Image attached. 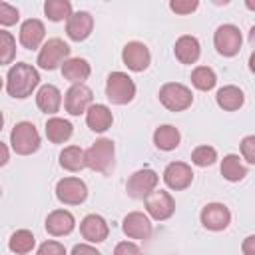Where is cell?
Here are the masks:
<instances>
[{
    "label": "cell",
    "mask_w": 255,
    "mask_h": 255,
    "mask_svg": "<svg viewBox=\"0 0 255 255\" xmlns=\"http://www.w3.org/2000/svg\"><path fill=\"white\" fill-rule=\"evenodd\" d=\"M38 84H40L38 70L26 62H16L14 66H10V70L6 74V92L14 100H24V98L32 96V92L38 88Z\"/></svg>",
    "instance_id": "6da1fadb"
},
{
    "label": "cell",
    "mask_w": 255,
    "mask_h": 255,
    "mask_svg": "<svg viewBox=\"0 0 255 255\" xmlns=\"http://www.w3.org/2000/svg\"><path fill=\"white\" fill-rule=\"evenodd\" d=\"M84 155H86V167L98 173H108L114 165V155H116L114 141L108 137H100L84 151Z\"/></svg>",
    "instance_id": "7a4b0ae2"
},
{
    "label": "cell",
    "mask_w": 255,
    "mask_h": 255,
    "mask_svg": "<svg viewBox=\"0 0 255 255\" xmlns=\"http://www.w3.org/2000/svg\"><path fill=\"white\" fill-rule=\"evenodd\" d=\"M10 145L18 155H32L40 149V133L32 122H18L10 131Z\"/></svg>",
    "instance_id": "3957f363"
},
{
    "label": "cell",
    "mask_w": 255,
    "mask_h": 255,
    "mask_svg": "<svg viewBox=\"0 0 255 255\" xmlns=\"http://www.w3.org/2000/svg\"><path fill=\"white\" fill-rule=\"evenodd\" d=\"M106 98L116 104L124 106L135 98V84L126 72H112L106 80Z\"/></svg>",
    "instance_id": "277c9868"
},
{
    "label": "cell",
    "mask_w": 255,
    "mask_h": 255,
    "mask_svg": "<svg viewBox=\"0 0 255 255\" xmlns=\"http://www.w3.org/2000/svg\"><path fill=\"white\" fill-rule=\"evenodd\" d=\"M159 102L169 112H183L193 104V94L185 84L167 82L159 88Z\"/></svg>",
    "instance_id": "5b68a950"
},
{
    "label": "cell",
    "mask_w": 255,
    "mask_h": 255,
    "mask_svg": "<svg viewBox=\"0 0 255 255\" xmlns=\"http://www.w3.org/2000/svg\"><path fill=\"white\" fill-rule=\"evenodd\" d=\"M68 58H70V46H68L62 38H50V40L44 42V46L40 48L36 64H38L42 70H56V68L62 66Z\"/></svg>",
    "instance_id": "8992f818"
},
{
    "label": "cell",
    "mask_w": 255,
    "mask_h": 255,
    "mask_svg": "<svg viewBox=\"0 0 255 255\" xmlns=\"http://www.w3.org/2000/svg\"><path fill=\"white\" fill-rule=\"evenodd\" d=\"M241 44H243V36L235 24H221L213 34V46L225 58L237 56L241 50Z\"/></svg>",
    "instance_id": "52a82bcc"
},
{
    "label": "cell",
    "mask_w": 255,
    "mask_h": 255,
    "mask_svg": "<svg viewBox=\"0 0 255 255\" xmlns=\"http://www.w3.org/2000/svg\"><path fill=\"white\" fill-rule=\"evenodd\" d=\"M157 183H159V175L153 169L143 167L129 175L126 183V191L133 199H145L153 189H157Z\"/></svg>",
    "instance_id": "ba28073f"
},
{
    "label": "cell",
    "mask_w": 255,
    "mask_h": 255,
    "mask_svg": "<svg viewBox=\"0 0 255 255\" xmlns=\"http://www.w3.org/2000/svg\"><path fill=\"white\" fill-rule=\"evenodd\" d=\"M143 205H145L147 215L155 221H165L175 213V199L165 189H153L143 199Z\"/></svg>",
    "instance_id": "9c48e42d"
},
{
    "label": "cell",
    "mask_w": 255,
    "mask_h": 255,
    "mask_svg": "<svg viewBox=\"0 0 255 255\" xmlns=\"http://www.w3.org/2000/svg\"><path fill=\"white\" fill-rule=\"evenodd\" d=\"M56 197L64 205H80L88 197V185L80 177H62L56 183Z\"/></svg>",
    "instance_id": "30bf717a"
},
{
    "label": "cell",
    "mask_w": 255,
    "mask_h": 255,
    "mask_svg": "<svg viewBox=\"0 0 255 255\" xmlns=\"http://www.w3.org/2000/svg\"><path fill=\"white\" fill-rule=\"evenodd\" d=\"M94 94L86 84H72L64 96V108L70 116H82L92 106Z\"/></svg>",
    "instance_id": "8fae6325"
},
{
    "label": "cell",
    "mask_w": 255,
    "mask_h": 255,
    "mask_svg": "<svg viewBox=\"0 0 255 255\" xmlns=\"http://www.w3.org/2000/svg\"><path fill=\"white\" fill-rule=\"evenodd\" d=\"M199 219H201V225L205 229H209V231H223L231 223V211H229L227 205L213 201V203H207L201 209Z\"/></svg>",
    "instance_id": "7c38bea8"
},
{
    "label": "cell",
    "mask_w": 255,
    "mask_h": 255,
    "mask_svg": "<svg viewBox=\"0 0 255 255\" xmlns=\"http://www.w3.org/2000/svg\"><path fill=\"white\" fill-rule=\"evenodd\" d=\"M122 62L128 66L131 72H143L151 64V54L149 48L143 42H128L122 50Z\"/></svg>",
    "instance_id": "4fadbf2b"
},
{
    "label": "cell",
    "mask_w": 255,
    "mask_h": 255,
    "mask_svg": "<svg viewBox=\"0 0 255 255\" xmlns=\"http://www.w3.org/2000/svg\"><path fill=\"white\" fill-rule=\"evenodd\" d=\"M163 181L173 191L187 189L191 185V181H193L191 165L185 163V161H171V163H167L165 169H163Z\"/></svg>",
    "instance_id": "5bb4252c"
},
{
    "label": "cell",
    "mask_w": 255,
    "mask_h": 255,
    "mask_svg": "<svg viewBox=\"0 0 255 255\" xmlns=\"http://www.w3.org/2000/svg\"><path fill=\"white\" fill-rule=\"evenodd\" d=\"M80 233L88 243H102L110 235V225L102 215L90 213L80 221Z\"/></svg>",
    "instance_id": "9a60e30c"
},
{
    "label": "cell",
    "mask_w": 255,
    "mask_h": 255,
    "mask_svg": "<svg viewBox=\"0 0 255 255\" xmlns=\"http://www.w3.org/2000/svg\"><path fill=\"white\" fill-rule=\"evenodd\" d=\"M92 30H94V16L86 10L72 12V16L66 20V34L74 42L86 40L92 34Z\"/></svg>",
    "instance_id": "2e32d148"
},
{
    "label": "cell",
    "mask_w": 255,
    "mask_h": 255,
    "mask_svg": "<svg viewBox=\"0 0 255 255\" xmlns=\"http://www.w3.org/2000/svg\"><path fill=\"white\" fill-rule=\"evenodd\" d=\"M122 231L129 239L143 241V239H149V235H151V221L141 211H129L122 221Z\"/></svg>",
    "instance_id": "e0dca14e"
},
{
    "label": "cell",
    "mask_w": 255,
    "mask_h": 255,
    "mask_svg": "<svg viewBox=\"0 0 255 255\" xmlns=\"http://www.w3.org/2000/svg\"><path fill=\"white\" fill-rule=\"evenodd\" d=\"M18 38H20L22 48H26V50H36V48H40V44H42L44 38H46L44 22L38 20V18H28V20H24L22 26H20Z\"/></svg>",
    "instance_id": "ac0fdd59"
},
{
    "label": "cell",
    "mask_w": 255,
    "mask_h": 255,
    "mask_svg": "<svg viewBox=\"0 0 255 255\" xmlns=\"http://www.w3.org/2000/svg\"><path fill=\"white\" fill-rule=\"evenodd\" d=\"M44 225H46V231H48L50 235H54V237H64V235H68V233L74 231L76 219H74V215H72L68 209H54V211L48 213Z\"/></svg>",
    "instance_id": "d6986e66"
},
{
    "label": "cell",
    "mask_w": 255,
    "mask_h": 255,
    "mask_svg": "<svg viewBox=\"0 0 255 255\" xmlns=\"http://www.w3.org/2000/svg\"><path fill=\"white\" fill-rule=\"evenodd\" d=\"M173 54L175 58L181 62V64H195L199 60V54H201V46H199V40L195 36H189V34H183L175 40V46H173Z\"/></svg>",
    "instance_id": "ffe728a7"
},
{
    "label": "cell",
    "mask_w": 255,
    "mask_h": 255,
    "mask_svg": "<svg viewBox=\"0 0 255 255\" xmlns=\"http://www.w3.org/2000/svg\"><path fill=\"white\" fill-rule=\"evenodd\" d=\"M86 124L92 131L96 133H104L106 129L112 128L114 124V116H112V110L106 106V104H92L86 112Z\"/></svg>",
    "instance_id": "44dd1931"
},
{
    "label": "cell",
    "mask_w": 255,
    "mask_h": 255,
    "mask_svg": "<svg viewBox=\"0 0 255 255\" xmlns=\"http://www.w3.org/2000/svg\"><path fill=\"white\" fill-rule=\"evenodd\" d=\"M36 106L40 112L44 114H56L60 112L62 106V92L54 86V84H44L40 86V90L36 92Z\"/></svg>",
    "instance_id": "7402d4cb"
},
{
    "label": "cell",
    "mask_w": 255,
    "mask_h": 255,
    "mask_svg": "<svg viewBox=\"0 0 255 255\" xmlns=\"http://www.w3.org/2000/svg\"><path fill=\"white\" fill-rule=\"evenodd\" d=\"M92 74V66L86 58H68L62 64V76L72 84H84Z\"/></svg>",
    "instance_id": "603a6c76"
},
{
    "label": "cell",
    "mask_w": 255,
    "mask_h": 255,
    "mask_svg": "<svg viewBox=\"0 0 255 255\" xmlns=\"http://www.w3.org/2000/svg\"><path fill=\"white\" fill-rule=\"evenodd\" d=\"M215 102L225 112H235L245 104V94L237 86H223L215 94Z\"/></svg>",
    "instance_id": "cb8c5ba5"
},
{
    "label": "cell",
    "mask_w": 255,
    "mask_h": 255,
    "mask_svg": "<svg viewBox=\"0 0 255 255\" xmlns=\"http://www.w3.org/2000/svg\"><path fill=\"white\" fill-rule=\"evenodd\" d=\"M44 131H46L48 141H52V143H64V141H68V139L72 137L74 126H72L68 120L54 116V118H50V120L46 122Z\"/></svg>",
    "instance_id": "d4e9b609"
},
{
    "label": "cell",
    "mask_w": 255,
    "mask_h": 255,
    "mask_svg": "<svg viewBox=\"0 0 255 255\" xmlns=\"http://www.w3.org/2000/svg\"><path fill=\"white\" fill-rule=\"evenodd\" d=\"M179 139H181L179 129L173 128V126H169V124H163V126L155 128V131H153V143H155V147L161 149V151H171V149H175V147L179 145Z\"/></svg>",
    "instance_id": "484cf974"
},
{
    "label": "cell",
    "mask_w": 255,
    "mask_h": 255,
    "mask_svg": "<svg viewBox=\"0 0 255 255\" xmlns=\"http://www.w3.org/2000/svg\"><path fill=\"white\" fill-rule=\"evenodd\" d=\"M60 165L66 171H82L86 167V155L80 145H68L60 151Z\"/></svg>",
    "instance_id": "4316f807"
},
{
    "label": "cell",
    "mask_w": 255,
    "mask_h": 255,
    "mask_svg": "<svg viewBox=\"0 0 255 255\" xmlns=\"http://www.w3.org/2000/svg\"><path fill=\"white\" fill-rule=\"evenodd\" d=\"M34 245H36V237H34V233L28 231V229H16V231L10 235V239H8V249H10L12 253H16V255H26V253H30V251L34 249Z\"/></svg>",
    "instance_id": "83f0119b"
},
{
    "label": "cell",
    "mask_w": 255,
    "mask_h": 255,
    "mask_svg": "<svg viewBox=\"0 0 255 255\" xmlns=\"http://www.w3.org/2000/svg\"><path fill=\"white\" fill-rule=\"evenodd\" d=\"M219 169H221V175L227 181H241L247 175V167L241 163V159H239L237 153H227L221 159V167Z\"/></svg>",
    "instance_id": "f1b7e54d"
},
{
    "label": "cell",
    "mask_w": 255,
    "mask_h": 255,
    "mask_svg": "<svg viewBox=\"0 0 255 255\" xmlns=\"http://www.w3.org/2000/svg\"><path fill=\"white\" fill-rule=\"evenodd\" d=\"M191 84H193L197 90H201V92H209V90L215 88L217 76H215V72H213L209 66H197V68H193V72H191Z\"/></svg>",
    "instance_id": "f546056e"
},
{
    "label": "cell",
    "mask_w": 255,
    "mask_h": 255,
    "mask_svg": "<svg viewBox=\"0 0 255 255\" xmlns=\"http://www.w3.org/2000/svg\"><path fill=\"white\" fill-rule=\"evenodd\" d=\"M44 14L52 22H62L72 16V4L68 0H46L44 2Z\"/></svg>",
    "instance_id": "4dcf8cb0"
},
{
    "label": "cell",
    "mask_w": 255,
    "mask_h": 255,
    "mask_svg": "<svg viewBox=\"0 0 255 255\" xmlns=\"http://www.w3.org/2000/svg\"><path fill=\"white\" fill-rule=\"evenodd\" d=\"M16 58V38L8 30H0V66L12 64Z\"/></svg>",
    "instance_id": "1f68e13d"
},
{
    "label": "cell",
    "mask_w": 255,
    "mask_h": 255,
    "mask_svg": "<svg viewBox=\"0 0 255 255\" xmlns=\"http://www.w3.org/2000/svg\"><path fill=\"white\" fill-rule=\"evenodd\" d=\"M215 159H217V151H215V147H211V145H197V147L191 151V163L197 165V167L213 165Z\"/></svg>",
    "instance_id": "d6a6232c"
},
{
    "label": "cell",
    "mask_w": 255,
    "mask_h": 255,
    "mask_svg": "<svg viewBox=\"0 0 255 255\" xmlns=\"http://www.w3.org/2000/svg\"><path fill=\"white\" fill-rule=\"evenodd\" d=\"M18 20H20L18 8L8 2H0V26H14Z\"/></svg>",
    "instance_id": "836d02e7"
},
{
    "label": "cell",
    "mask_w": 255,
    "mask_h": 255,
    "mask_svg": "<svg viewBox=\"0 0 255 255\" xmlns=\"http://www.w3.org/2000/svg\"><path fill=\"white\" fill-rule=\"evenodd\" d=\"M197 6H199L197 0H171L169 2V10L175 12V14H179V16L191 14L193 10H197Z\"/></svg>",
    "instance_id": "e575fe53"
},
{
    "label": "cell",
    "mask_w": 255,
    "mask_h": 255,
    "mask_svg": "<svg viewBox=\"0 0 255 255\" xmlns=\"http://www.w3.org/2000/svg\"><path fill=\"white\" fill-rule=\"evenodd\" d=\"M36 255H68V251H66V247H64L60 241L48 239V241H44V243L38 247Z\"/></svg>",
    "instance_id": "d590c367"
},
{
    "label": "cell",
    "mask_w": 255,
    "mask_h": 255,
    "mask_svg": "<svg viewBox=\"0 0 255 255\" xmlns=\"http://www.w3.org/2000/svg\"><path fill=\"white\" fill-rule=\"evenodd\" d=\"M241 155L249 165L255 163V135H245L241 139Z\"/></svg>",
    "instance_id": "8d00e7d4"
},
{
    "label": "cell",
    "mask_w": 255,
    "mask_h": 255,
    "mask_svg": "<svg viewBox=\"0 0 255 255\" xmlns=\"http://www.w3.org/2000/svg\"><path fill=\"white\" fill-rule=\"evenodd\" d=\"M114 255H141V249L133 241H120L114 247Z\"/></svg>",
    "instance_id": "74e56055"
},
{
    "label": "cell",
    "mask_w": 255,
    "mask_h": 255,
    "mask_svg": "<svg viewBox=\"0 0 255 255\" xmlns=\"http://www.w3.org/2000/svg\"><path fill=\"white\" fill-rule=\"evenodd\" d=\"M70 255H102V253L94 245H90V243H78V245L72 247Z\"/></svg>",
    "instance_id": "f35d334b"
},
{
    "label": "cell",
    "mask_w": 255,
    "mask_h": 255,
    "mask_svg": "<svg viewBox=\"0 0 255 255\" xmlns=\"http://www.w3.org/2000/svg\"><path fill=\"white\" fill-rule=\"evenodd\" d=\"M241 249H243V253H245V255H255V235L245 237V241H243Z\"/></svg>",
    "instance_id": "ab89813d"
},
{
    "label": "cell",
    "mask_w": 255,
    "mask_h": 255,
    "mask_svg": "<svg viewBox=\"0 0 255 255\" xmlns=\"http://www.w3.org/2000/svg\"><path fill=\"white\" fill-rule=\"evenodd\" d=\"M8 159H10V151H8V145L0 141V167H2V165H6V163H8Z\"/></svg>",
    "instance_id": "60d3db41"
},
{
    "label": "cell",
    "mask_w": 255,
    "mask_h": 255,
    "mask_svg": "<svg viewBox=\"0 0 255 255\" xmlns=\"http://www.w3.org/2000/svg\"><path fill=\"white\" fill-rule=\"evenodd\" d=\"M2 126H4V114H2V110H0V131H2Z\"/></svg>",
    "instance_id": "b9f144b4"
},
{
    "label": "cell",
    "mask_w": 255,
    "mask_h": 255,
    "mask_svg": "<svg viewBox=\"0 0 255 255\" xmlns=\"http://www.w3.org/2000/svg\"><path fill=\"white\" fill-rule=\"evenodd\" d=\"M0 90H2V78H0Z\"/></svg>",
    "instance_id": "7bdbcfd3"
},
{
    "label": "cell",
    "mask_w": 255,
    "mask_h": 255,
    "mask_svg": "<svg viewBox=\"0 0 255 255\" xmlns=\"http://www.w3.org/2000/svg\"><path fill=\"white\" fill-rule=\"evenodd\" d=\"M0 195H2V189H0Z\"/></svg>",
    "instance_id": "ee69618b"
}]
</instances>
